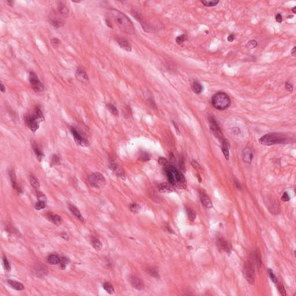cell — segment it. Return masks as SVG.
Here are the masks:
<instances>
[{
    "label": "cell",
    "instance_id": "cell-29",
    "mask_svg": "<svg viewBox=\"0 0 296 296\" xmlns=\"http://www.w3.org/2000/svg\"><path fill=\"white\" fill-rule=\"evenodd\" d=\"M192 90L196 94H200L203 91V86L199 82H195L192 85Z\"/></svg>",
    "mask_w": 296,
    "mask_h": 296
},
{
    "label": "cell",
    "instance_id": "cell-8",
    "mask_svg": "<svg viewBox=\"0 0 296 296\" xmlns=\"http://www.w3.org/2000/svg\"><path fill=\"white\" fill-rule=\"evenodd\" d=\"M29 82L33 90L36 93H42L44 90V86L40 81L38 76L33 71L29 73Z\"/></svg>",
    "mask_w": 296,
    "mask_h": 296
},
{
    "label": "cell",
    "instance_id": "cell-49",
    "mask_svg": "<svg viewBox=\"0 0 296 296\" xmlns=\"http://www.w3.org/2000/svg\"><path fill=\"white\" fill-rule=\"evenodd\" d=\"M247 46L249 48L253 49V48H256L258 46V42H257V41L256 40H251V41L248 42V43L247 44Z\"/></svg>",
    "mask_w": 296,
    "mask_h": 296
},
{
    "label": "cell",
    "instance_id": "cell-53",
    "mask_svg": "<svg viewBox=\"0 0 296 296\" xmlns=\"http://www.w3.org/2000/svg\"><path fill=\"white\" fill-rule=\"evenodd\" d=\"M290 197L289 194L287 192H285L283 193V196L281 197L282 200L283 201H284V202H288V201H289L290 200Z\"/></svg>",
    "mask_w": 296,
    "mask_h": 296
},
{
    "label": "cell",
    "instance_id": "cell-61",
    "mask_svg": "<svg viewBox=\"0 0 296 296\" xmlns=\"http://www.w3.org/2000/svg\"><path fill=\"white\" fill-rule=\"evenodd\" d=\"M6 2L8 3V4L10 6H12V5L13 4L14 2L13 1H6Z\"/></svg>",
    "mask_w": 296,
    "mask_h": 296
},
{
    "label": "cell",
    "instance_id": "cell-42",
    "mask_svg": "<svg viewBox=\"0 0 296 296\" xmlns=\"http://www.w3.org/2000/svg\"><path fill=\"white\" fill-rule=\"evenodd\" d=\"M46 203L45 202H43V201H39L38 202L36 203L35 205V208L36 210H41V209H42L43 208H45L46 206Z\"/></svg>",
    "mask_w": 296,
    "mask_h": 296
},
{
    "label": "cell",
    "instance_id": "cell-1",
    "mask_svg": "<svg viewBox=\"0 0 296 296\" xmlns=\"http://www.w3.org/2000/svg\"><path fill=\"white\" fill-rule=\"evenodd\" d=\"M109 19L113 22L116 26L123 33L127 34H134L135 28L129 18L123 13L118 9H112L109 10Z\"/></svg>",
    "mask_w": 296,
    "mask_h": 296
},
{
    "label": "cell",
    "instance_id": "cell-36",
    "mask_svg": "<svg viewBox=\"0 0 296 296\" xmlns=\"http://www.w3.org/2000/svg\"><path fill=\"white\" fill-rule=\"evenodd\" d=\"M201 2L205 6L212 7V6H215L216 5H218L219 1H216V0H208V1L205 0V1H201Z\"/></svg>",
    "mask_w": 296,
    "mask_h": 296
},
{
    "label": "cell",
    "instance_id": "cell-14",
    "mask_svg": "<svg viewBox=\"0 0 296 296\" xmlns=\"http://www.w3.org/2000/svg\"><path fill=\"white\" fill-rule=\"evenodd\" d=\"M130 279V283L134 288L139 290H142L144 289V283L139 277L135 275H132Z\"/></svg>",
    "mask_w": 296,
    "mask_h": 296
},
{
    "label": "cell",
    "instance_id": "cell-60",
    "mask_svg": "<svg viewBox=\"0 0 296 296\" xmlns=\"http://www.w3.org/2000/svg\"><path fill=\"white\" fill-rule=\"evenodd\" d=\"M296 47H295V48L292 49V52H291V54H292V55L295 57V56H296Z\"/></svg>",
    "mask_w": 296,
    "mask_h": 296
},
{
    "label": "cell",
    "instance_id": "cell-43",
    "mask_svg": "<svg viewBox=\"0 0 296 296\" xmlns=\"http://www.w3.org/2000/svg\"><path fill=\"white\" fill-rule=\"evenodd\" d=\"M51 163L52 165H58L60 163V159L59 157L56 155H53L52 157Z\"/></svg>",
    "mask_w": 296,
    "mask_h": 296
},
{
    "label": "cell",
    "instance_id": "cell-47",
    "mask_svg": "<svg viewBox=\"0 0 296 296\" xmlns=\"http://www.w3.org/2000/svg\"><path fill=\"white\" fill-rule=\"evenodd\" d=\"M37 198H38V199L39 201H43L45 202H46V201H47V198L44 194H43L41 192L37 193Z\"/></svg>",
    "mask_w": 296,
    "mask_h": 296
},
{
    "label": "cell",
    "instance_id": "cell-38",
    "mask_svg": "<svg viewBox=\"0 0 296 296\" xmlns=\"http://www.w3.org/2000/svg\"><path fill=\"white\" fill-rule=\"evenodd\" d=\"M106 106H107L108 109L110 111L111 113H112L113 115H114L115 116L118 115V114H119L118 110L113 105H112L111 104H108L106 105Z\"/></svg>",
    "mask_w": 296,
    "mask_h": 296
},
{
    "label": "cell",
    "instance_id": "cell-9",
    "mask_svg": "<svg viewBox=\"0 0 296 296\" xmlns=\"http://www.w3.org/2000/svg\"><path fill=\"white\" fill-rule=\"evenodd\" d=\"M71 132L72 134V136L74 138V140L75 141L76 143H78V145H80L81 146H83V147H86V146H88L89 145V141L86 139L84 137H83L79 132H78L74 128H71Z\"/></svg>",
    "mask_w": 296,
    "mask_h": 296
},
{
    "label": "cell",
    "instance_id": "cell-16",
    "mask_svg": "<svg viewBox=\"0 0 296 296\" xmlns=\"http://www.w3.org/2000/svg\"><path fill=\"white\" fill-rule=\"evenodd\" d=\"M9 175L10 180V182H11L12 186L13 188L14 189L16 190L19 193H22L23 192V190H22V188L16 182V175H15V173L14 171L13 170H10L9 171Z\"/></svg>",
    "mask_w": 296,
    "mask_h": 296
},
{
    "label": "cell",
    "instance_id": "cell-39",
    "mask_svg": "<svg viewBox=\"0 0 296 296\" xmlns=\"http://www.w3.org/2000/svg\"><path fill=\"white\" fill-rule=\"evenodd\" d=\"M187 213H188L189 219L192 222L195 221V220L196 218V214L195 212L193 209L189 208V209H187Z\"/></svg>",
    "mask_w": 296,
    "mask_h": 296
},
{
    "label": "cell",
    "instance_id": "cell-17",
    "mask_svg": "<svg viewBox=\"0 0 296 296\" xmlns=\"http://www.w3.org/2000/svg\"><path fill=\"white\" fill-rule=\"evenodd\" d=\"M116 41L119 45L125 50L127 52L132 51V46L126 39L122 37H119L116 38Z\"/></svg>",
    "mask_w": 296,
    "mask_h": 296
},
{
    "label": "cell",
    "instance_id": "cell-15",
    "mask_svg": "<svg viewBox=\"0 0 296 296\" xmlns=\"http://www.w3.org/2000/svg\"><path fill=\"white\" fill-rule=\"evenodd\" d=\"M217 246L223 251L226 252L230 253L231 252L230 245L228 243V242L225 239L223 238H218L216 240Z\"/></svg>",
    "mask_w": 296,
    "mask_h": 296
},
{
    "label": "cell",
    "instance_id": "cell-26",
    "mask_svg": "<svg viewBox=\"0 0 296 296\" xmlns=\"http://www.w3.org/2000/svg\"><path fill=\"white\" fill-rule=\"evenodd\" d=\"M48 218L49 219V220L51 222H52L54 224H55L56 225H57V226L60 225L63 222V220H62V218L57 215H55V214H53V213H50L48 215Z\"/></svg>",
    "mask_w": 296,
    "mask_h": 296
},
{
    "label": "cell",
    "instance_id": "cell-27",
    "mask_svg": "<svg viewBox=\"0 0 296 296\" xmlns=\"http://www.w3.org/2000/svg\"><path fill=\"white\" fill-rule=\"evenodd\" d=\"M159 190L162 193H169L172 191L171 185L163 183L159 185Z\"/></svg>",
    "mask_w": 296,
    "mask_h": 296
},
{
    "label": "cell",
    "instance_id": "cell-59",
    "mask_svg": "<svg viewBox=\"0 0 296 296\" xmlns=\"http://www.w3.org/2000/svg\"><path fill=\"white\" fill-rule=\"evenodd\" d=\"M62 237L66 240H68L69 239V237L68 235H66V233H64L63 234H62Z\"/></svg>",
    "mask_w": 296,
    "mask_h": 296
},
{
    "label": "cell",
    "instance_id": "cell-24",
    "mask_svg": "<svg viewBox=\"0 0 296 296\" xmlns=\"http://www.w3.org/2000/svg\"><path fill=\"white\" fill-rule=\"evenodd\" d=\"M69 209L70 210V211L80 220L82 222H84L85 221V219L83 218V217L82 216L80 212L79 211V210L75 206L72 205H69Z\"/></svg>",
    "mask_w": 296,
    "mask_h": 296
},
{
    "label": "cell",
    "instance_id": "cell-58",
    "mask_svg": "<svg viewBox=\"0 0 296 296\" xmlns=\"http://www.w3.org/2000/svg\"><path fill=\"white\" fill-rule=\"evenodd\" d=\"M234 183H235V185L236 187H237L238 189H240L241 188V185H240V183H239V182H238L237 180H236V179H235V180H234Z\"/></svg>",
    "mask_w": 296,
    "mask_h": 296
},
{
    "label": "cell",
    "instance_id": "cell-31",
    "mask_svg": "<svg viewBox=\"0 0 296 296\" xmlns=\"http://www.w3.org/2000/svg\"><path fill=\"white\" fill-rule=\"evenodd\" d=\"M60 258L58 256V255L56 254H52L50 255L48 258V261L49 263L53 265L57 264L60 263Z\"/></svg>",
    "mask_w": 296,
    "mask_h": 296
},
{
    "label": "cell",
    "instance_id": "cell-7",
    "mask_svg": "<svg viewBox=\"0 0 296 296\" xmlns=\"http://www.w3.org/2000/svg\"><path fill=\"white\" fill-rule=\"evenodd\" d=\"M88 181L91 185L98 189L103 188L106 185L104 176L99 172H94L90 175L88 177Z\"/></svg>",
    "mask_w": 296,
    "mask_h": 296
},
{
    "label": "cell",
    "instance_id": "cell-4",
    "mask_svg": "<svg viewBox=\"0 0 296 296\" xmlns=\"http://www.w3.org/2000/svg\"><path fill=\"white\" fill-rule=\"evenodd\" d=\"M212 104L216 109L223 111L227 109L230 106L231 99L226 93L218 92L213 96Z\"/></svg>",
    "mask_w": 296,
    "mask_h": 296
},
{
    "label": "cell",
    "instance_id": "cell-56",
    "mask_svg": "<svg viewBox=\"0 0 296 296\" xmlns=\"http://www.w3.org/2000/svg\"><path fill=\"white\" fill-rule=\"evenodd\" d=\"M234 38H235V36L234 34H230V35L228 36L227 37V40L229 41V42H232L234 40Z\"/></svg>",
    "mask_w": 296,
    "mask_h": 296
},
{
    "label": "cell",
    "instance_id": "cell-22",
    "mask_svg": "<svg viewBox=\"0 0 296 296\" xmlns=\"http://www.w3.org/2000/svg\"><path fill=\"white\" fill-rule=\"evenodd\" d=\"M35 273L36 276L42 277L48 274V269L46 267L42 265H38L35 268Z\"/></svg>",
    "mask_w": 296,
    "mask_h": 296
},
{
    "label": "cell",
    "instance_id": "cell-32",
    "mask_svg": "<svg viewBox=\"0 0 296 296\" xmlns=\"http://www.w3.org/2000/svg\"><path fill=\"white\" fill-rule=\"evenodd\" d=\"M30 183L31 185V186L35 190H38L39 189V182L38 180V179L34 175H31L30 177Z\"/></svg>",
    "mask_w": 296,
    "mask_h": 296
},
{
    "label": "cell",
    "instance_id": "cell-18",
    "mask_svg": "<svg viewBox=\"0 0 296 296\" xmlns=\"http://www.w3.org/2000/svg\"><path fill=\"white\" fill-rule=\"evenodd\" d=\"M252 259H252V262L254 264V265H255V266L256 267L257 269L258 270H259L261 268V267H262V258H261L260 253V252L258 250L256 251L253 253Z\"/></svg>",
    "mask_w": 296,
    "mask_h": 296
},
{
    "label": "cell",
    "instance_id": "cell-2",
    "mask_svg": "<svg viewBox=\"0 0 296 296\" xmlns=\"http://www.w3.org/2000/svg\"><path fill=\"white\" fill-rule=\"evenodd\" d=\"M166 167V172L170 184L175 187L185 189L186 181L184 176L172 166L168 165Z\"/></svg>",
    "mask_w": 296,
    "mask_h": 296
},
{
    "label": "cell",
    "instance_id": "cell-28",
    "mask_svg": "<svg viewBox=\"0 0 296 296\" xmlns=\"http://www.w3.org/2000/svg\"><path fill=\"white\" fill-rule=\"evenodd\" d=\"M57 10H58V13L61 16H64V17L68 16V15L69 14L68 9L67 8V7L66 6V5H64V4H62V3H60L58 5Z\"/></svg>",
    "mask_w": 296,
    "mask_h": 296
},
{
    "label": "cell",
    "instance_id": "cell-51",
    "mask_svg": "<svg viewBox=\"0 0 296 296\" xmlns=\"http://www.w3.org/2000/svg\"><path fill=\"white\" fill-rule=\"evenodd\" d=\"M158 162L159 163V164L162 165V166H164V167H167V165H168V162L167 161V160L164 158V157H160L159 159V160H158Z\"/></svg>",
    "mask_w": 296,
    "mask_h": 296
},
{
    "label": "cell",
    "instance_id": "cell-11",
    "mask_svg": "<svg viewBox=\"0 0 296 296\" xmlns=\"http://www.w3.org/2000/svg\"><path fill=\"white\" fill-rule=\"evenodd\" d=\"M49 22L51 25L56 28H60L64 26V21L56 13H51L49 16Z\"/></svg>",
    "mask_w": 296,
    "mask_h": 296
},
{
    "label": "cell",
    "instance_id": "cell-10",
    "mask_svg": "<svg viewBox=\"0 0 296 296\" xmlns=\"http://www.w3.org/2000/svg\"><path fill=\"white\" fill-rule=\"evenodd\" d=\"M209 122H210V126H211V128L212 131L214 134V135H215V136L217 138H218V139L220 141V143H222L224 141H225V139L223 137V135H222V132L220 131V129L218 125L217 124L216 122L215 121V120H214L213 118H211Z\"/></svg>",
    "mask_w": 296,
    "mask_h": 296
},
{
    "label": "cell",
    "instance_id": "cell-20",
    "mask_svg": "<svg viewBox=\"0 0 296 296\" xmlns=\"http://www.w3.org/2000/svg\"><path fill=\"white\" fill-rule=\"evenodd\" d=\"M32 147H33L34 152L36 158L38 159V161L39 162H42L45 157V155H44L43 151L39 148V146L34 141H33V142H32Z\"/></svg>",
    "mask_w": 296,
    "mask_h": 296
},
{
    "label": "cell",
    "instance_id": "cell-3",
    "mask_svg": "<svg viewBox=\"0 0 296 296\" xmlns=\"http://www.w3.org/2000/svg\"><path fill=\"white\" fill-rule=\"evenodd\" d=\"M24 120L30 130L35 133L39 129V124L43 122L45 119L41 109L38 107H36L33 113L26 115Z\"/></svg>",
    "mask_w": 296,
    "mask_h": 296
},
{
    "label": "cell",
    "instance_id": "cell-25",
    "mask_svg": "<svg viewBox=\"0 0 296 296\" xmlns=\"http://www.w3.org/2000/svg\"><path fill=\"white\" fill-rule=\"evenodd\" d=\"M268 209L272 213L275 215H278L281 212L280 207L278 205V203L275 201H273V202H271V204H269V205L268 206Z\"/></svg>",
    "mask_w": 296,
    "mask_h": 296
},
{
    "label": "cell",
    "instance_id": "cell-52",
    "mask_svg": "<svg viewBox=\"0 0 296 296\" xmlns=\"http://www.w3.org/2000/svg\"><path fill=\"white\" fill-rule=\"evenodd\" d=\"M192 166H193V167H194L196 169H197V170L198 171H199L202 170V168H201V165L199 164V163H198L197 162L196 160H193L192 161Z\"/></svg>",
    "mask_w": 296,
    "mask_h": 296
},
{
    "label": "cell",
    "instance_id": "cell-62",
    "mask_svg": "<svg viewBox=\"0 0 296 296\" xmlns=\"http://www.w3.org/2000/svg\"><path fill=\"white\" fill-rule=\"evenodd\" d=\"M296 6H295V7H294L293 8H292V10L293 11V12L294 13H296Z\"/></svg>",
    "mask_w": 296,
    "mask_h": 296
},
{
    "label": "cell",
    "instance_id": "cell-46",
    "mask_svg": "<svg viewBox=\"0 0 296 296\" xmlns=\"http://www.w3.org/2000/svg\"><path fill=\"white\" fill-rule=\"evenodd\" d=\"M277 288L278 289V290H279L280 294L282 296H286V290L283 285H282L281 284H278Z\"/></svg>",
    "mask_w": 296,
    "mask_h": 296
},
{
    "label": "cell",
    "instance_id": "cell-44",
    "mask_svg": "<svg viewBox=\"0 0 296 296\" xmlns=\"http://www.w3.org/2000/svg\"><path fill=\"white\" fill-rule=\"evenodd\" d=\"M50 43L53 47H58L61 44V41L57 38H53L51 39Z\"/></svg>",
    "mask_w": 296,
    "mask_h": 296
},
{
    "label": "cell",
    "instance_id": "cell-55",
    "mask_svg": "<svg viewBox=\"0 0 296 296\" xmlns=\"http://www.w3.org/2000/svg\"><path fill=\"white\" fill-rule=\"evenodd\" d=\"M275 19H276V20L279 23H281L282 22V16L281 14H280V13H278L276 15Z\"/></svg>",
    "mask_w": 296,
    "mask_h": 296
},
{
    "label": "cell",
    "instance_id": "cell-40",
    "mask_svg": "<svg viewBox=\"0 0 296 296\" xmlns=\"http://www.w3.org/2000/svg\"><path fill=\"white\" fill-rule=\"evenodd\" d=\"M268 272L269 276V278H270L271 280L272 281V282L273 283H275V284H277V283H278V279H277V278H276V275L274 274V273L273 271H272L271 269L269 268V269H268Z\"/></svg>",
    "mask_w": 296,
    "mask_h": 296
},
{
    "label": "cell",
    "instance_id": "cell-30",
    "mask_svg": "<svg viewBox=\"0 0 296 296\" xmlns=\"http://www.w3.org/2000/svg\"><path fill=\"white\" fill-rule=\"evenodd\" d=\"M91 244L93 248L97 251L101 250L102 248V244L97 238H93L91 240Z\"/></svg>",
    "mask_w": 296,
    "mask_h": 296
},
{
    "label": "cell",
    "instance_id": "cell-5",
    "mask_svg": "<svg viewBox=\"0 0 296 296\" xmlns=\"http://www.w3.org/2000/svg\"><path fill=\"white\" fill-rule=\"evenodd\" d=\"M286 138L277 134H268L259 139V143L262 145L270 146L275 144L282 143L285 142Z\"/></svg>",
    "mask_w": 296,
    "mask_h": 296
},
{
    "label": "cell",
    "instance_id": "cell-45",
    "mask_svg": "<svg viewBox=\"0 0 296 296\" xmlns=\"http://www.w3.org/2000/svg\"><path fill=\"white\" fill-rule=\"evenodd\" d=\"M130 209L132 212H138L140 209V206L136 204H132L130 206Z\"/></svg>",
    "mask_w": 296,
    "mask_h": 296
},
{
    "label": "cell",
    "instance_id": "cell-6",
    "mask_svg": "<svg viewBox=\"0 0 296 296\" xmlns=\"http://www.w3.org/2000/svg\"><path fill=\"white\" fill-rule=\"evenodd\" d=\"M242 272L244 278L249 284H255L256 279L255 268L254 264L252 262H247L244 264Z\"/></svg>",
    "mask_w": 296,
    "mask_h": 296
},
{
    "label": "cell",
    "instance_id": "cell-19",
    "mask_svg": "<svg viewBox=\"0 0 296 296\" xmlns=\"http://www.w3.org/2000/svg\"><path fill=\"white\" fill-rule=\"evenodd\" d=\"M253 159V153L249 148H245L242 151V159L246 163H251Z\"/></svg>",
    "mask_w": 296,
    "mask_h": 296
},
{
    "label": "cell",
    "instance_id": "cell-35",
    "mask_svg": "<svg viewBox=\"0 0 296 296\" xmlns=\"http://www.w3.org/2000/svg\"><path fill=\"white\" fill-rule=\"evenodd\" d=\"M146 272H148V274H149L150 275H151L152 276H153L155 278H159V277H160L158 271L155 268H153V267L148 268Z\"/></svg>",
    "mask_w": 296,
    "mask_h": 296
},
{
    "label": "cell",
    "instance_id": "cell-13",
    "mask_svg": "<svg viewBox=\"0 0 296 296\" xmlns=\"http://www.w3.org/2000/svg\"><path fill=\"white\" fill-rule=\"evenodd\" d=\"M75 76L78 80L82 83H86L89 80V77L87 73L82 66H79L77 68Z\"/></svg>",
    "mask_w": 296,
    "mask_h": 296
},
{
    "label": "cell",
    "instance_id": "cell-37",
    "mask_svg": "<svg viewBox=\"0 0 296 296\" xmlns=\"http://www.w3.org/2000/svg\"><path fill=\"white\" fill-rule=\"evenodd\" d=\"M139 159L142 162H148L150 159V156L146 152H141L139 155Z\"/></svg>",
    "mask_w": 296,
    "mask_h": 296
},
{
    "label": "cell",
    "instance_id": "cell-23",
    "mask_svg": "<svg viewBox=\"0 0 296 296\" xmlns=\"http://www.w3.org/2000/svg\"><path fill=\"white\" fill-rule=\"evenodd\" d=\"M8 284L12 288V289L16 290H23L24 289V285L19 282L13 281V280H8Z\"/></svg>",
    "mask_w": 296,
    "mask_h": 296
},
{
    "label": "cell",
    "instance_id": "cell-12",
    "mask_svg": "<svg viewBox=\"0 0 296 296\" xmlns=\"http://www.w3.org/2000/svg\"><path fill=\"white\" fill-rule=\"evenodd\" d=\"M109 168L112 172L118 176H119L123 179H125V172L123 168L120 165L118 164L115 160H112L109 162Z\"/></svg>",
    "mask_w": 296,
    "mask_h": 296
},
{
    "label": "cell",
    "instance_id": "cell-33",
    "mask_svg": "<svg viewBox=\"0 0 296 296\" xmlns=\"http://www.w3.org/2000/svg\"><path fill=\"white\" fill-rule=\"evenodd\" d=\"M221 149L223 153V155L225 157V159L228 160L229 159V148L227 147V144L226 141L223 142V143H221Z\"/></svg>",
    "mask_w": 296,
    "mask_h": 296
},
{
    "label": "cell",
    "instance_id": "cell-57",
    "mask_svg": "<svg viewBox=\"0 0 296 296\" xmlns=\"http://www.w3.org/2000/svg\"><path fill=\"white\" fill-rule=\"evenodd\" d=\"M0 89H1V92L3 93H4L5 92V85H3V84L1 82V84H0Z\"/></svg>",
    "mask_w": 296,
    "mask_h": 296
},
{
    "label": "cell",
    "instance_id": "cell-54",
    "mask_svg": "<svg viewBox=\"0 0 296 296\" xmlns=\"http://www.w3.org/2000/svg\"><path fill=\"white\" fill-rule=\"evenodd\" d=\"M285 87H286V89L287 90H288L289 92H290V93H292L293 92V85L288 82H286L285 83Z\"/></svg>",
    "mask_w": 296,
    "mask_h": 296
},
{
    "label": "cell",
    "instance_id": "cell-48",
    "mask_svg": "<svg viewBox=\"0 0 296 296\" xmlns=\"http://www.w3.org/2000/svg\"><path fill=\"white\" fill-rule=\"evenodd\" d=\"M68 262V259H66V258H64V257H63V258H60V263H59L60 264L61 267L63 269H64V268H66V265H67Z\"/></svg>",
    "mask_w": 296,
    "mask_h": 296
},
{
    "label": "cell",
    "instance_id": "cell-34",
    "mask_svg": "<svg viewBox=\"0 0 296 296\" xmlns=\"http://www.w3.org/2000/svg\"><path fill=\"white\" fill-rule=\"evenodd\" d=\"M103 288L110 295H112L115 292V289L113 285L109 282H105L103 285Z\"/></svg>",
    "mask_w": 296,
    "mask_h": 296
},
{
    "label": "cell",
    "instance_id": "cell-41",
    "mask_svg": "<svg viewBox=\"0 0 296 296\" xmlns=\"http://www.w3.org/2000/svg\"><path fill=\"white\" fill-rule=\"evenodd\" d=\"M187 38H188L187 36L185 34H182L180 36H178L176 38V41L179 45H181L182 43H183L187 39Z\"/></svg>",
    "mask_w": 296,
    "mask_h": 296
},
{
    "label": "cell",
    "instance_id": "cell-21",
    "mask_svg": "<svg viewBox=\"0 0 296 296\" xmlns=\"http://www.w3.org/2000/svg\"><path fill=\"white\" fill-rule=\"evenodd\" d=\"M200 199L202 205L207 208H211L213 206L212 201L209 197L204 193H201L200 195Z\"/></svg>",
    "mask_w": 296,
    "mask_h": 296
},
{
    "label": "cell",
    "instance_id": "cell-50",
    "mask_svg": "<svg viewBox=\"0 0 296 296\" xmlns=\"http://www.w3.org/2000/svg\"><path fill=\"white\" fill-rule=\"evenodd\" d=\"M3 262L4 267L5 268V269L7 271H10V264L9 263L8 259H6V258L5 256H4L3 258Z\"/></svg>",
    "mask_w": 296,
    "mask_h": 296
}]
</instances>
